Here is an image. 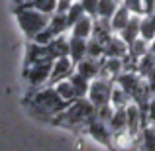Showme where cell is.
Returning a JSON list of instances; mask_svg holds the SVG:
<instances>
[{"instance_id": "cell-1", "label": "cell", "mask_w": 155, "mask_h": 151, "mask_svg": "<svg viewBox=\"0 0 155 151\" xmlns=\"http://www.w3.org/2000/svg\"><path fill=\"white\" fill-rule=\"evenodd\" d=\"M26 104L30 108V112L34 114L35 118H41V120H49L53 122V118L59 112H63L69 106V102H65L57 94L55 87L51 84H45L41 88H35L30 94L26 96Z\"/></svg>"}, {"instance_id": "cell-2", "label": "cell", "mask_w": 155, "mask_h": 151, "mask_svg": "<svg viewBox=\"0 0 155 151\" xmlns=\"http://www.w3.org/2000/svg\"><path fill=\"white\" fill-rule=\"evenodd\" d=\"M96 114V106L88 100V96L84 98H77L75 102L67 106L63 112H59L53 118V124L57 126H65V128L71 130H87V124L91 122V118Z\"/></svg>"}, {"instance_id": "cell-3", "label": "cell", "mask_w": 155, "mask_h": 151, "mask_svg": "<svg viewBox=\"0 0 155 151\" xmlns=\"http://www.w3.org/2000/svg\"><path fill=\"white\" fill-rule=\"evenodd\" d=\"M53 16V14H51ZM49 14H43V12L35 10V8H16V18L20 22V28L24 30L28 39H34L39 31H43L49 26Z\"/></svg>"}, {"instance_id": "cell-4", "label": "cell", "mask_w": 155, "mask_h": 151, "mask_svg": "<svg viewBox=\"0 0 155 151\" xmlns=\"http://www.w3.org/2000/svg\"><path fill=\"white\" fill-rule=\"evenodd\" d=\"M53 61L55 59L24 65V80H26V84L31 88V90L41 88V87H45V84L49 83V77H51V71H53Z\"/></svg>"}, {"instance_id": "cell-5", "label": "cell", "mask_w": 155, "mask_h": 151, "mask_svg": "<svg viewBox=\"0 0 155 151\" xmlns=\"http://www.w3.org/2000/svg\"><path fill=\"white\" fill-rule=\"evenodd\" d=\"M116 80L106 79V77H98V79L91 80V88H88V100L94 106L110 104V96H112V88Z\"/></svg>"}, {"instance_id": "cell-6", "label": "cell", "mask_w": 155, "mask_h": 151, "mask_svg": "<svg viewBox=\"0 0 155 151\" xmlns=\"http://www.w3.org/2000/svg\"><path fill=\"white\" fill-rule=\"evenodd\" d=\"M87 132L91 133V136L94 137L96 141L104 143L106 147H112V140H114L112 128H110L108 122H104V120H100V118H96V114L91 118V122L87 124Z\"/></svg>"}, {"instance_id": "cell-7", "label": "cell", "mask_w": 155, "mask_h": 151, "mask_svg": "<svg viewBox=\"0 0 155 151\" xmlns=\"http://www.w3.org/2000/svg\"><path fill=\"white\" fill-rule=\"evenodd\" d=\"M73 73H75V61L71 57H59V59L53 61V71H51V77H49V83L47 84H55L59 80H65V79H71Z\"/></svg>"}, {"instance_id": "cell-8", "label": "cell", "mask_w": 155, "mask_h": 151, "mask_svg": "<svg viewBox=\"0 0 155 151\" xmlns=\"http://www.w3.org/2000/svg\"><path fill=\"white\" fill-rule=\"evenodd\" d=\"M75 71L79 73L81 77H84V79L94 80V79H98L100 73H102V59H94V57H84L83 61H79V63L75 65Z\"/></svg>"}, {"instance_id": "cell-9", "label": "cell", "mask_w": 155, "mask_h": 151, "mask_svg": "<svg viewBox=\"0 0 155 151\" xmlns=\"http://www.w3.org/2000/svg\"><path fill=\"white\" fill-rule=\"evenodd\" d=\"M116 83L120 84V87L134 98V96H136V92L141 88V84L145 83V79H143V77H141L137 71H124V73H122V75L116 79Z\"/></svg>"}, {"instance_id": "cell-10", "label": "cell", "mask_w": 155, "mask_h": 151, "mask_svg": "<svg viewBox=\"0 0 155 151\" xmlns=\"http://www.w3.org/2000/svg\"><path fill=\"white\" fill-rule=\"evenodd\" d=\"M124 73V57H102V73L100 77L116 80Z\"/></svg>"}, {"instance_id": "cell-11", "label": "cell", "mask_w": 155, "mask_h": 151, "mask_svg": "<svg viewBox=\"0 0 155 151\" xmlns=\"http://www.w3.org/2000/svg\"><path fill=\"white\" fill-rule=\"evenodd\" d=\"M128 55V43L122 39L120 34H112L106 41L104 57H126Z\"/></svg>"}, {"instance_id": "cell-12", "label": "cell", "mask_w": 155, "mask_h": 151, "mask_svg": "<svg viewBox=\"0 0 155 151\" xmlns=\"http://www.w3.org/2000/svg\"><path fill=\"white\" fill-rule=\"evenodd\" d=\"M47 59H51L47 45H41V43H35V41L28 43V47H26V61H24V65H31V63L47 61Z\"/></svg>"}, {"instance_id": "cell-13", "label": "cell", "mask_w": 155, "mask_h": 151, "mask_svg": "<svg viewBox=\"0 0 155 151\" xmlns=\"http://www.w3.org/2000/svg\"><path fill=\"white\" fill-rule=\"evenodd\" d=\"M47 49H49L51 59L69 57V53H71V41H69V38H65V34L63 35H57L55 39H51V41L47 43Z\"/></svg>"}, {"instance_id": "cell-14", "label": "cell", "mask_w": 155, "mask_h": 151, "mask_svg": "<svg viewBox=\"0 0 155 151\" xmlns=\"http://www.w3.org/2000/svg\"><path fill=\"white\" fill-rule=\"evenodd\" d=\"M136 143L140 151H155V126L147 124L141 128L140 136L136 137Z\"/></svg>"}, {"instance_id": "cell-15", "label": "cell", "mask_w": 155, "mask_h": 151, "mask_svg": "<svg viewBox=\"0 0 155 151\" xmlns=\"http://www.w3.org/2000/svg\"><path fill=\"white\" fill-rule=\"evenodd\" d=\"M69 41H71V53H69V57L75 61V65L79 63V61H83L84 57H88V39L71 35Z\"/></svg>"}, {"instance_id": "cell-16", "label": "cell", "mask_w": 155, "mask_h": 151, "mask_svg": "<svg viewBox=\"0 0 155 151\" xmlns=\"http://www.w3.org/2000/svg\"><path fill=\"white\" fill-rule=\"evenodd\" d=\"M92 24H94V18H92V16H83V18L71 28V35L83 38V39H91L92 38Z\"/></svg>"}, {"instance_id": "cell-17", "label": "cell", "mask_w": 155, "mask_h": 151, "mask_svg": "<svg viewBox=\"0 0 155 151\" xmlns=\"http://www.w3.org/2000/svg\"><path fill=\"white\" fill-rule=\"evenodd\" d=\"M132 16H134L132 12H130L124 4H120V6H118V10L114 12V16L110 18V24H112L114 34H120V31L128 26V22H130V18H132Z\"/></svg>"}, {"instance_id": "cell-18", "label": "cell", "mask_w": 155, "mask_h": 151, "mask_svg": "<svg viewBox=\"0 0 155 151\" xmlns=\"http://www.w3.org/2000/svg\"><path fill=\"white\" fill-rule=\"evenodd\" d=\"M140 26H141V16H132V18H130V22H128V26L120 31L122 39H124L128 45L140 38Z\"/></svg>"}, {"instance_id": "cell-19", "label": "cell", "mask_w": 155, "mask_h": 151, "mask_svg": "<svg viewBox=\"0 0 155 151\" xmlns=\"http://www.w3.org/2000/svg\"><path fill=\"white\" fill-rule=\"evenodd\" d=\"M47 28H49L55 35H63L65 31H69L71 30V24H69V20H67V12H55V14L51 16Z\"/></svg>"}, {"instance_id": "cell-20", "label": "cell", "mask_w": 155, "mask_h": 151, "mask_svg": "<svg viewBox=\"0 0 155 151\" xmlns=\"http://www.w3.org/2000/svg\"><path fill=\"white\" fill-rule=\"evenodd\" d=\"M53 87H55L57 94H59L65 102H69V104H71V102H75V100H77V90H75V84L71 83V79L59 80V83H55Z\"/></svg>"}, {"instance_id": "cell-21", "label": "cell", "mask_w": 155, "mask_h": 151, "mask_svg": "<svg viewBox=\"0 0 155 151\" xmlns=\"http://www.w3.org/2000/svg\"><path fill=\"white\" fill-rule=\"evenodd\" d=\"M132 102V96L128 94V92L124 90V88L120 87V84H114V88H112V96H110V104L114 106V110H118V108H126V106Z\"/></svg>"}, {"instance_id": "cell-22", "label": "cell", "mask_w": 155, "mask_h": 151, "mask_svg": "<svg viewBox=\"0 0 155 151\" xmlns=\"http://www.w3.org/2000/svg\"><path fill=\"white\" fill-rule=\"evenodd\" d=\"M153 71H155V53L147 51L140 59V63H137V73H140L143 79H149V75H151Z\"/></svg>"}, {"instance_id": "cell-23", "label": "cell", "mask_w": 155, "mask_h": 151, "mask_svg": "<svg viewBox=\"0 0 155 151\" xmlns=\"http://www.w3.org/2000/svg\"><path fill=\"white\" fill-rule=\"evenodd\" d=\"M110 128H112L114 133L128 132V118H126V108L114 110V116H112V120H110Z\"/></svg>"}, {"instance_id": "cell-24", "label": "cell", "mask_w": 155, "mask_h": 151, "mask_svg": "<svg viewBox=\"0 0 155 151\" xmlns=\"http://www.w3.org/2000/svg\"><path fill=\"white\" fill-rule=\"evenodd\" d=\"M147 51H151V41H147V39H143V38H137L136 41H132L128 45V53L134 55V57H137V59H141Z\"/></svg>"}, {"instance_id": "cell-25", "label": "cell", "mask_w": 155, "mask_h": 151, "mask_svg": "<svg viewBox=\"0 0 155 151\" xmlns=\"http://www.w3.org/2000/svg\"><path fill=\"white\" fill-rule=\"evenodd\" d=\"M140 38L147 39V41H153L155 39V20L151 16H141V26H140Z\"/></svg>"}, {"instance_id": "cell-26", "label": "cell", "mask_w": 155, "mask_h": 151, "mask_svg": "<svg viewBox=\"0 0 155 151\" xmlns=\"http://www.w3.org/2000/svg\"><path fill=\"white\" fill-rule=\"evenodd\" d=\"M71 83L75 84V90H77V98H84V96H88V88H91V80L84 79V77H81L79 73H73L71 77Z\"/></svg>"}, {"instance_id": "cell-27", "label": "cell", "mask_w": 155, "mask_h": 151, "mask_svg": "<svg viewBox=\"0 0 155 151\" xmlns=\"http://www.w3.org/2000/svg\"><path fill=\"white\" fill-rule=\"evenodd\" d=\"M120 4H122V0H100V4H98V18L110 20L114 16V12L118 10Z\"/></svg>"}, {"instance_id": "cell-28", "label": "cell", "mask_w": 155, "mask_h": 151, "mask_svg": "<svg viewBox=\"0 0 155 151\" xmlns=\"http://www.w3.org/2000/svg\"><path fill=\"white\" fill-rule=\"evenodd\" d=\"M83 16H88V14L84 12V6L81 4V0H75V2L69 6V10H67V20H69V24H71V28L75 26Z\"/></svg>"}, {"instance_id": "cell-29", "label": "cell", "mask_w": 155, "mask_h": 151, "mask_svg": "<svg viewBox=\"0 0 155 151\" xmlns=\"http://www.w3.org/2000/svg\"><path fill=\"white\" fill-rule=\"evenodd\" d=\"M57 0H34V2L30 4V6H26V8H35V10H39V12H43V14H55L57 12Z\"/></svg>"}, {"instance_id": "cell-30", "label": "cell", "mask_w": 155, "mask_h": 151, "mask_svg": "<svg viewBox=\"0 0 155 151\" xmlns=\"http://www.w3.org/2000/svg\"><path fill=\"white\" fill-rule=\"evenodd\" d=\"M104 47H106L104 41H100V39H96V38H91L88 39V57L102 59L104 57Z\"/></svg>"}, {"instance_id": "cell-31", "label": "cell", "mask_w": 155, "mask_h": 151, "mask_svg": "<svg viewBox=\"0 0 155 151\" xmlns=\"http://www.w3.org/2000/svg\"><path fill=\"white\" fill-rule=\"evenodd\" d=\"M122 4H124L134 16H145V2L143 0H122Z\"/></svg>"}, {"instance_id": "cell-32", "label": "cell", "mask_w": 155, "mask_h": 151, "mask_svg": "<svg viewBox=\"0 0 155 151\" xmlns=\"http://www.w3.org/2000/svg\"><path fill=\"white\" fill-rule=\"evenodd\" d=\"M81 4L84 6V12L92 18H98V4L100 0H81Z\"/></svg>"}, {"instance_id": "cell-33", "label": "cell", "mask_w": 155, "mask_h": 151, "mask_svg": "<svg viewBox=\"0 0 155 151\" xmlns=\"http://www.w3.org/2000/svg\"><path fill=\"white\" fill-rule=\"evenodd\" d=\"M147 116H149V124L155 126V96L151 98V102H149V112H147Z\"/></svg>"}, {"instance_id": "cell-34", "label": "cell", "mask_w": 155, "mask_h": 151, "mask_svg": "<svg viewBox=\"0 0 155 151\" xmlns=\"http://www.w3.org/2000/svg\"><path fill=\"white\" fill-rule=\"evenodd\" d=\"M147 83H149V88H151V92H153V96H155V71L151 73V75H149Z\"/></svg>"}, {"instance_id": "cell-35", "label": "cell", "mask_w": 155, "mask_h": 151, "mask_svg": "<svg viewBox=\"0 0 155 151\" xmlns=\"http://www.w3.org/2000/svg\"><path fill=\"white\" fill-rule=\"evenodd\" d=\"M16 2V8H26V6H30L34 0H14Z\"/></svg>"}]
</instances>
